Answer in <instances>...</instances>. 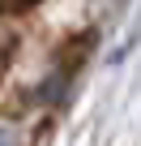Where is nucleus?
Masks as SVG:
<instances>
[{"instance_id": "f257e3e1", "label": "nucleus", "mask_w": 141, "mask_h": 146, "mask_svg": "<svg viewBox=\"0 0 141 146\" xmlns=\"http://www.w3.org/2000/svg\"><path fill=\"white\" fill-rule=\"evenodd\" d=\"M17 5H34V0H17Z\"/></svg>"}]
</instances>
